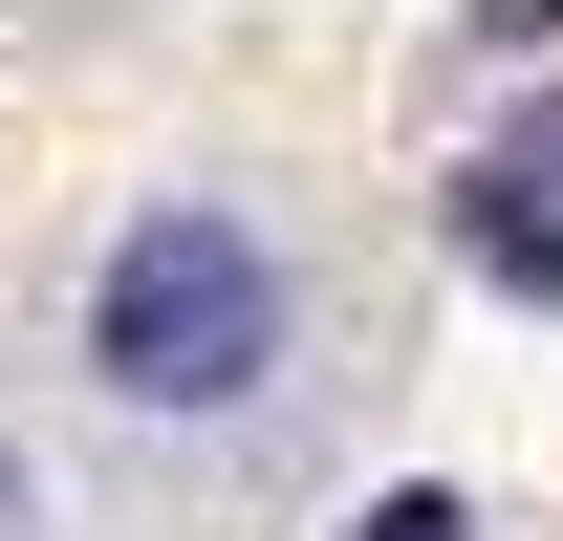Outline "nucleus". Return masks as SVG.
I'll return each mask as SVG.
<instances>
[{"label": "nucleus", "mask_w": 563, "mask_h": 541, "mask_svg": "<svg viewBox=\"0 0 563 541\" xmlns=\"http://www.w3.org/2000/svg\"><path fill=\"white\" fill-rule=\"evenodd\" d=\"M66 346H87V390L131 411V433H261L303 390V346H325V281H303V239L239 174H174V196H131L87 239Z\"/></svg>", "instance_id": "1"}, {"label": "nucleus", "mask_w": 563, "mask_h": 541, "mask_svg": "<svg viewBox=\"0 0 563 541\" xmlns=\"http://www.w3.org/2000/svg\"><path fill=\"white\" fill-rule=\"evenodd\" d=\"M455 261H477L498 303H563V66L455 152Z\"/></svg>", "instance_id": "2"}, {"label": "nucleus", "mask_w": 563, "mask_h": 541, "mask_svg": "<svg viewBox=\"0 0 563 541\" xmlns=\"http://www.w3.org/2000/svg\"><path fill=\"white\" fill-rule=\"evenodd\" d=\"M347 541H477V498H455V476H390V498H368Z\"/></svg>", "instance_id": "3"}, {"label": "nucleus", "mask_w": 563, "mask_h": 541, "mask_svg": "<svg viewBox=\"0 0 563 541\" xmlns=\"http://www.w3.org/2000/svg\"><path fill=\"white\" fill-rule=\"evenodd\" d=\"M0 541H44V455H22V433H0Z\"/></svg>", "instance_id": "4"}]
</instances>
